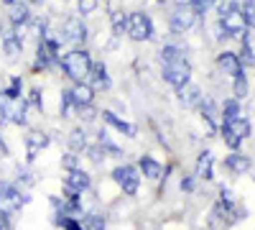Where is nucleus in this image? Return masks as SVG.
I'll return each instance as SVG.
<instances>
[{
  "instance_id": "nucleus-1",
  "label": "nucleus",
  "mask_w": 255,
  "mask_h": 230,
  "mask_svg": "<svg viewBox=\"0 0 255 230\" xmlns=\"http://www.w3.org/2000/svg\"><path fill=\"white\" fill-rule=\"evenodd\" d=\"M92 64L95 61H92L87 49H72L64 56H59V67L64 69V74H67L72 82H84L87 79L90 72H92Z\"/></svg>"
},
{
  "instance_id": "nucleus-2",
  "label": "nucleus",
  "mask_w": 255,
  "mask_h": 230,
  "mask_svg": "<svg viewBox=\"0 0 255 230\" xmlns=\"http://www.w3.org/2000/svg\"><path fill=\"white\" fill-rule=\"evenodd\" d=\"M248 136H250V120L238 118V120H232V123H222V141H225L227 149L238 151L240 143H243Z\"/></svg>"
},
{
  "instance_id": "nucleus-3",
  "label": "nucleus",
  "mask_w": 255,
  "mask_h": 230,
  "mask_svg": "<svg viewBox=\"0 0 255 230\" xmlns=\"http://www.w3.org/2000/svg\"><path fill=\"white\" fill-rule=\"evenodd\" d=\"M61 44H72L74 49H79L84 41H87V26H84L82 15H72L64 20V28L59 31Z\"/></svg>"
},
{
  "instance_id": "nucleus-4",
  "label": "nucleus",
  "mask_w": 255,
  "mask_h": 230,
  "mask_svg": "<svg viewBox=\"0 0 255 230\" xmlns=\"http://www.w3.org/2000/svg\"><path fill=\"white\" fill-rule=\"evenodd\" d=\"M163 79L171 87H176V90H181L184 85H189V82H191V64L186 61V56L163 64Z\"/></svg>"
},
{
  "instance_id": "nucleus-5",
  "label": "nucleus",
  "mask_w": 255,
  "mask_h": 230,
  "mask_svg": "<svg viewBox=\"0 0 255 230\" xmlns=\"http://www.w3.org/2000/svg\"><path fill=\"white\" fill-rule=\"evenodd\" d=\"M26 113H28V102L23 97H15V100L0 97V118H3V120H10L15 125H26L28 123Z\"/></svg>"
},
{
  "instance_id": "nucleus-6",
  "label": "nucleus",
  "mask_w": 255,
  "mask_h": 230,
  "mask_svg": "<svg viewBox=\"0 0 255 230\" xmlns=\"http://www.w3.org/2000/svg\"><path fill=\"white\" fill-rule=\"evenodd\" d=\"M26 202H28V197L20 195V190H18L15 184H10V182H0V210H3L8 218L15 215Z\"/></svg>"
},
{
  "instance_id": "nucleus-7",
  "label": "nucleus",
  "mask_w": 255,
  "mask_h": 230,
  "mask_svg": "<svg viewBox=\"0 0 255 230\" xmlns=\"http://www.w3.org/2000/svg\"><path fill=\"white\" fill-rule=\"evenodd\" d=\"M113 182L120 187L125 195L133 197V195L138 192V187H140V174H138L135 166L123 164V166H115V169H113Z\"/></svg>"
},
{
  "instance_id": "nucleus-8",
  "label": "nucleus",
  "mask_w": 255,
  "mask_h": 230,
  "mask_svg": "<svg viewBox=\"0 0 255 230\" xmlns=\"http://www.w3.org/2000/svg\"><path fill=\"white\" fill-rule=\"evenodd\" d=\"M153 33H156L153 20L145 13H130V18H128V36L133 41H151Z\"/></svg>"
},
{
  "instance_id": "nucleus-9",
  "label": "nucleus",
  "mask_w": 255,
  "mask_h": 230,
  "mask_svg": "<svg viewBox=\"0 0 255 230\" xmlns=\"http://www.w3.org/2000/svg\"><path fill=\"white\" fill-rule=\"evenodd\" d=\"M90 184H92V179H90L87 172L72 169V172L67 174V179H64V192H67V197H69V195H77V197H79L82 192L90 190Z\"/></svg>"
},
{
  "instance_id": "nucleus-10",
  "label": "nucleus",
  "mask_w": 255,
  "mask_h": 230,
  "mask_svg": "<svg viewBox=\"0 0 255 230\" xmlns=\"http://www.w3.org/2000/svg\"><path fill=\"white\" fill-rule=\"evenodd\" d=\"M194 23H197V13L191 10L189 5H179L176 13L171 15V23H168V26H171L174 33H184V31H189Z\"/></svg>"
},
{
  "instance_id": "nucleus-11",
  "label": "nucleus",
  "mask_w": 255,
  "mask_h": 230,
  "mask_svg": "<svg viewBox=\"0 0 255 230\" xmlns=\"http://www.w3.org/2000/svg\"><path fill=\"white\" fill-rule=\"evenodd\" d=\"M3 49H5L8 56H18L20 51H23V38L18 36V31H15V26L10 23V20L3 26Z\"/></svg>"
},
{
  "instance_id": "nucleus-12",
  "label": "nucleus",
  "mask_w": 255,
  "mask_h": 230,
  "mask_svg": "<svg viewBox=\"0 0 255 230\" xmlns=\"http://www.w3.org/2000/svg\"><path fill=\"white\" fill-rule=\"evenodd\" d=\"M217 64H220V69L225 72V74H230L232 79L235 77H240L245 69H243V61H240V56L235 54V51H222L220 56H217Z\"/></svg>"
},
{
  "instance_id": "nucleus-13",
  "label": "nucleus",
  "mask_w": 255,
  "mask_h": 230,
  "mask_svg": "<svg viewBox=\"0 0 255 230\" xmlns=\"http://www.w3.org/2000/svg\"><path fill=\"white\" fill-rule=\"evenodd\" d=\"M220 23L225 26L227 36H243V31H245V20H243L240 5H238V8H232L227 15H222V18H220Z\"/></svg>"
},
{
  "instance_id": "nucleus-14",
  "label": "nucleus",
  "mask_w": 255,
  "mask_h": 230,
  "mask_svg": "<svg viewBox=\"0 0 255 230\" xmlns=\"http://www.w3.org/2000/svg\"><path fill=\"white\" fill-rule=\"evenodd\" d=\"M100 115H102V120L108 123L110 128H115L118 133H123V136H128V138H135V133H138V131H135V125H133V123L123 120V118H120V115H115L113 110H102Z\"/></svg>"
},
{
  "instance_id": "nucleus-15",
  "label": "nucleus",
  "mask_w": 255,
  "mask_h": 230,
  "mask_svg": "<svg viewBox=\"0 0 255 230\" xmlns=\"http://www.w3.org/2000/svg\"><path fill=\"white\" fill-rule=\"evenodd\" d=\"M49 146V136L46 133H41V131H31L28 136H26V159L28 161H33L41 151H44Z\"/></svg>"
},
{
  "instance_id": "nucleus-16",
  "label": "nucleus",
  "mask_w": 255,
  "mask_h": 230,
  "mask_svg": "<svg viewBox=\"0 0 255 230\" xmlns=\"http://www.w3.org/2000/svg\"><path fill=\"white\" fill-rule=\"evenodd\" d=\"M90 82H92V90H110L113 87V79L108 74V64H105V61H95L92 64Z\"/></svg>"
},
{
  "instance_id": "nucleus-17",
  "label": "nucleus",
  "mask_w": 255,
  "mask_h": 230,
  "mask_svg": "<svg viewBox=\"0 0 255 230\" xmlns=\"http://www.w3.org/2000/svg\"><path fill=\"white\" fill-rule=\"evenodd\" d=\"M69 92H72V100H74L77 108H84V105H92L95 102V90L87 82H74V87Z\"/></svg>"
},
{
  "instance_id": "nucleus-18",
  "label": "nucleus",
  "mask_w": 255,
  "mask_h": 230,
  "mask_svg": "<svg viewBox=\"0 0 255 230\" xmlns=\"http://www.w3.org/2000/svg\"><path fill=\"white\" fill-rule=\"evenodd\" d=\"M194 177H199L204 182L215 179V154H212V151H202L199 154V159H197V174Z\"/></svg>"
},
{
  "instance_id": "nucleus-19",
  "label": "nucleus",
  "mask_w": 255,
  "mask_h": 230,
  "mask_svg": "<svg viewBox=\"0 0 255 230\" xmlns=\"http://www.w3.org/2000/svg\"><path fill=\"white\" fill-rule=\"evenodd\" d=\"M199 110H202V120L207 123V133H217V120H220L217 105H215L212 100H204V97H202Z\"/></svg>"
},
{
  "instance_id": "nucleus-20",
  "label": "nucleus",
  "mask_w": 255,
  "mask_h": 230,
  "mask_svg": "<svg viewBox=\"0 0 255 230\" xmlns=\"http://www.w3.org/2000/svg\"><path fill=\"white\" fill-rule=\"evenodd\" d=\"M179 92V102H181V105L184 108H199V102H202V90L197 87V85H191V82H189V85H184L181 90H176Z\"/></svg>"
},
{
  "instance_id": "nucleus-21",
  "label": "nucleus",
  "mask_w": 255,
  "mask_h": 230,
  "mask_svg": "<svg viewBox=\"0 0 255 230\" xmlns=\"http://www.w3.org/2000/svg\"><path fill=\"white\" fill-rule=\"evenodd\" d=\"M8 20L15 26V28H26L28 23H31V10H28V5L26 3H18L15 5H10V13H8Z\"/></svg>"
},
{
  "instance_id": "nucleus-22",
  "label": "nucleus",
  "mask_w": 255,
  "mask_h": 230,
  "mask_svg": "<svg viewBox=\"0 0 255 230\" xmlns=\"http://www.w3.org/2000/svg\"><path fill=\"white\" fill-rule=\"evenodd\" d=\"M138 166H140V172H143V177H148V179H153V182L163 177V164H161V161H156L153 156H140Z\"/></svg>"
},
{
  "instance_id": "nucleus-23",
  "label": "nucleus",
  "mask_w": 255,
  "mask_h": 230,
  "mask_svg": "<svg viewBox=\"0 0 255 230\" xmlns=\"http://www.w3.org/2000/svg\"><path fill=\"white\" fill-rule=\"evenodd\" d=\"M225 166L230 172H235V174H245L250 169V159L245 154H238V151H232L227 159H225Z\"/></svg>"
},
{
  "instance_id": "nucleus-24",
  "label": "nucleus",
  "mask_w": 255,
  "mask_h": 230,
  "mask_svg": "<svg viewBox=\"0 0 255 230\" xmlns=\"http://www.w3.org/2000/svg\"><path fill=\"white\" fill-rule=\"evenodd\" d=\"M220 118H222V123H232V120L243 118V113H240V100H235V97L225 100V105H222V113H220Z\"/></svg>"
},
{
  "instance_id": "nucleus-25",
  "label": "nucleus",
  "mask_w": 255,
  "mask_h": 230,
  "mask_svg": "<svg viewBox=\"0 0 255 230\" xmlns=\"http://www.w3.org/2000/svg\"><path fill=\"white\" fill-rule=\"evenodd\" d=\"M128 18H130V13L113 10V15H110V23H113V36H115V38H120L123 33H128Z\"/></svg>"
},
{
  "instance_id": "nucleus-26",
  "label": "nucleus",
  "mask_w": 255,
  "mask_h": 230,
  "mask_svg": "<svg viewBox=\"0 0 255 230\" xmlns=\"http://www.w3.org/2000/svg\"><path fill=\"white\" fill-rule=\"evenodd\" d=\"M240 44H243V49H240V61L245 67H250V64H255V51H253V44H250V33H248V28L243 31V36H240Z\"/></svg>"
},
{
  "instance_id": "nucleus-27",
  "label": "nucleus",
  "mask_w": 255,
  "mask_h": 230,
  "mask_svg": "<svg viewBox=\"0 0 255 230\" xmlns=\"http://www.w3.org/2000/svg\"><path fill=\"white\" fill-rule=\"evenodd\" d=\"M87 133H84V128H74L69 133V149L77 154V151H87Z\"/></svg>"
},
{
  "instance_id": "nucleus-28",
  "label": "nucleus",
  "mask_w": 255,
  "mask_h": 230,
  "mask_svg": "<svg viewBox=\"0 0 255 230\" xmlns=\"http://www.w3.org/2000/svg\"><path fill=\"white\" fill-rule=\"evenodd\" d=\"M240 13L245 20V28H255V0H240Z\"/></svg>"
},
{
  "instance_id": "nucleus-29",
  "label": "nucleus",
  "mask_w": 255,
  "mask_h": 230,
  "mask_svg": "<svg viewBox=\"0 0 255 230\" xmlns=\"http://www.w3.org/2000/svg\"><path fill=\"white\" fill-rule=\"evenodd\" d=\"M84 230H105V218L100 213H87L84 218H79Z\"/></svg>"
},
{
  "instance_id": "nucleus-30",
  "label": "nucleus",
  "mask_w": 255,
  "mask_h": 230,
  "mask_svg": "<svg viewBox=\"0 0 255 230\" xmlns=\"http://www.w3.org/2000/svg\"><path fill=\"white\" fill-rule=\"evenodd\" d=\"M158 56H161V61H163V64H168V61H176V59H184V51H181L179 46H174V44H166V46H161Z\"/></svg>"
},
{
  "instance_id": "nucleus-31",
  "label": "nucleus",
  "mask_w": 255,
  "mask_h": 230,
  "mask_svg": "<svg viewBox=\"0 0 255 230\" xmlns=\"http://www.w3.org/2000/svg\"><path fill=\"white\" fill-rule=\"evenodd\" d=\"M97 143L102 146V151L108 154V156H123V151H120L118 146H115V143L110 141V136L105 133V131H100V136H97Z\"/></svg>"
},
{
  "instance_id": "nucleus-32",
  "label": "nucleus",
  "mask_w": 255,
  "mask_h": 230,
  "mask_svg": "<svg viewBox=\"0 0 255 230\" xmlns=\"http://www.w3.org/2000/svg\"><path fill=\"white\" fill-rule=\"evenodd\" d=\"M54 223H56V225H61L64 230H84V225H82V220H79V218H67V215H59V213H56Z\"/></svg>"
},
{
  "instance_id": "nucleus-33",
  "label": "nucleus",
  "mask_w": 255,
  "mask_h": 230,
  "mask_svg": "<svg viewBox=\"0 0 255 230\" xmlns=\"http://www.w3.org/2000/svg\"><path fill=\"white\" fill-rule=\"evenodd\" d=\"M74 108H77V105H74V100H72V92L64 90V92H61V100H59V113H61V118H69V113H72Z\"/></svg>"
},
{
  "instance_id": "nucleus-34",
  "label": "nucleus",
  "mask_w": 255,
  "mask_h": 230,
  "mask_svg": "<svg viewBox=\"0 0 255 230\" xmlns=\"http://www.w3.org/2000/svg\"><path fill=\"white\" fill-rule=\"evenodd\" d=\"M215 3H217V0H191L189 8L194 10V13H197V18H199V15H204L209 8H215Z\"/></svg>"
},
{
  "instance_id": "nucleus-35",
  "label": "nucleus",
  "mask_w": 255,
  "mask_h": 230,
  "mask_svg": "<svg viewBox=\"0 0 255 230\" xmlns=\"http://www.w3.org/2000/svg\"><path fill=\"white\" fill-rule=\"evenodd\" d=\"M77 8H79V15H90L100 8V0H77Z\"/></svg>"
},
{
  "instance_id": "nucleus-36",
  "label": "nucleus",
  "mask_w": 255,
  "mask_h": 230,
  "mask_svg": "<svg viewBox=\"0 0 255 230\" xmlns=\"http://www.w3.org/2000/svg\"><path fill=\"white\" fill-rule=\"evenodd\" d=\"M3 97H10V100L20 97V77H13L10 79V85L3 90Z\"/></svg>"
},
{
  "instance_id": "nucleus-37",
  "label": "nucleus",
  "mask_w": 255,
  "mask_h": 230,
  "mask_svg": "<svg viewBox=\"0 0 255 230\" xmlns=\"http://www.w3.org/2000/svg\"><path fill=\"white\" fill-rule=\"evenodd\" d=\"M248 95V79H245V72L240 77H235V100H243Z\"/></svg>"
},
{
  "instance_id": "nucleus-38",
  "label": "nucleus",
  "mask_w": 255,
  "mask_h": 230,
  "mask_svg": "<svg viewBox=\"0 0 255 230\" xmlns=\"http://www.w3.org/2000/svg\"><path fill=\"white\" fill-rule=\"evenodd\" d=\"M87 154H90V159H92L95 164H100L105 156H108V154L102 151V146H100V143H97V146H87Z\"/></svg>"
},
{
  "instance_id": "nucleus-39",
  "label": "nucleus",
  "mask_w": 255,
  "mask_h": 230,
  "mask_svg": "<svg viewBox=\"0 0 255 230\" xmlns=\"http://www.w3.org/2000/svg\"><path fill=\"white\" fill-rule=\"evenodd\" d=\"M26 102H28V105H33L36 110H44V97H41V90H31V97Z\"/></svg>"
},
{
  "instance_id": "nucleus-40",
  "label": "nucleus",
  "mask_w": 255,
  "mask_h": 230,
  "mask_svg": "<svg viewBox=\"0 0 255 230\" xmlns=\"http://www.w3.org/2000/svg\"><path fill=\"white\" fill-rule=\"evenodd\" d=\"M77 110H79V118H84V120H95L97 118V110L92 105H84V108H77Z\"/></svg>"
},
{
  "instance_id": "nucleus-41",
  "label": "nucleus",
  "mask_w": 255,
  "mask_h": 230,
  "mask_svg": "<svg viewBox=\"0 0 255 230\" xmlns=\"http://www.w3.org/2000/svg\"><path fill=\"white\" fill-rule=\"evenodd\" d=\"M64 166H67L69 172H72V169H79V166H77V156H74V151L64 156Z\"/></svg>"
},
{
  "instance_id": "nucleus-42",
  "label": "nucleus",
  "mask_w": 255,
  "mask_h": 230,
  "mask_svg": "<svg viewBox=\"0 0 255 230\" xmlns=\"http://www.w3.org/2000/svg\"><path fill=\"white\" fill-rule=\"evenodd\" d=\"M181 190H184V192H191V190H194V179L184 177V179H181Z\"/></svg>"
},
{
  "instance_id": "nucleus-43",
  "label": "nucleus",
  "mask_w": 255,
  "mask_h": 230,
  "mask_svg": "<svg viewBox=\"0 0 255 230\" xmlns=\"http://www.w3.org/2000/svg\"><path fill=\"white\" fill-rule=\"evenodd\" d=\"M0 230H10V218L0 210Z\"/></svg>"
},
{
  "instance_id": "nucleus-44",
  "label": "nucleus",
  "mask_w": 255,
  "mask_h": 230,
  "mask_svg": "<svg viewBox=\"0 0 255 230\" xmlns=\"http://www.w3.org/2000/svg\"><path fill=\"white\" fill-rule=\"evenodd\" d=\"M3 3H5V5L10 8V5H15V3H18V0H3Z\"/></svg>"
},
{
  "instance_id": "nucleus-45",
  "label": "nucleus",
  "mask_w": 255,
  "mask_h": 230,
  "mask_svg": "<svg viewBox=\"0 0 255 230\" xmlns=\"http://www.w3.org/2000/svg\"><path fill=\"white\" fill-rule=\"evenodd\" d=\"M176 3H179V5H189V3H191V0H176Z\"/></svg>"
},
{
  "instance_id": "nucleus-46",
  "label": "nucleus",
  "mask_w": 255,
  "mask_h": 230,
  "mask_svg": "<svg viewBox=\"0 0 255 230\" xmlns=\"http://www.w3.org/2000/svg\"><path fill=\"white\" fill-rule=\"evenodd\" d=\"M0 151H3V154H5V143H3V138H0Z\"/></svg>"
},
{
  "instance_id": "nucleus-47",
  "label": "nucleus",
  "mask_w": 255,
  "mask_h": 230,
  "mask_svg": "<svg viewBox=\"0 0 255 230\" xmlns=\"http://www.w3.org/2000/svg\"><path fill=\"white\" fill-rule=\"evenodd\" d=\"M31 3H41V0H31Z\"/></svg>"
}]
</instances>
